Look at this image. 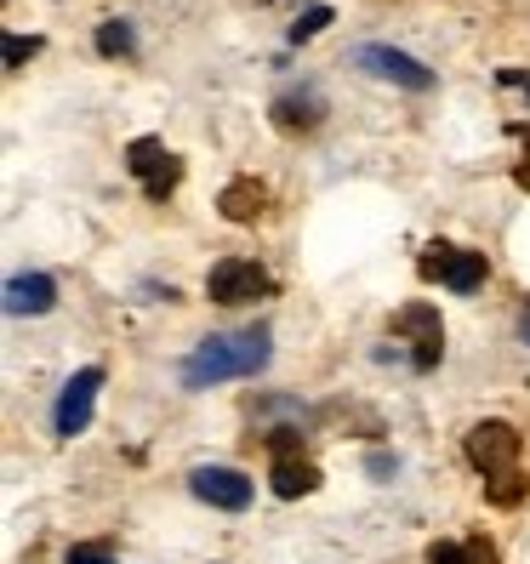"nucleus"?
Instances as JSON below:
<instances>
[{
	"label": "nucleus",
	"mask_w": 530,
	"mask_h": 564,
	"mask_svg": "<svg viewBox=\"0 0 530 564\" xmlns=\"http://www.w3.org/2000/svg\"><path fill=\"white\" fill-rule=\"evenodd\" d=\"M325 120V97L309 86V91H285L280 104H274V126L280 131H314Z\"/></svg>",
	"instance_id": "obj_11"
},
{
	"label": "nucleus",
	"mask_w": 530,
	"mask_h": 564,
	"mask_svg": "<svg viewBox=\"0 0 530 564\" xmlns=\"http://www.w3.org/2000/svg\"><path fill=\"white\" fill-rule=\"evenodd\" d=\"M524 97H530V86H524Z\"/></svg>",
	"instance_id": "obj_24"
},
{
	"label": "nucleus",
	"mask_w": 530,
	"mask_h": 564,
	"mask_svg": "<svg viewBox=\"0 0 530 564\" xmlns=\"http://www.w3.org/2000/svg\"><path fill=\"white\" fill-rule=\"evenodd\" d=\"M63 564H115V553H109V542H80L63 553Z\"/></svg>",
	"instance_id": "obj_18"
},
{
	"label": "nucleus",
	"mask_w": 530,
	"mask_h": 564,
	"mask_svg": "<svg viewBox=\"0 0 530 564\" xmlns=\"http://www.w3.org/2000/svg\"><path fill=\"white\" fill-rule=\"evenodd\" d=\"M462 451H468V462H474L479 474L496 479V474H508L513 462H519V434H513L508 422H474L468 440H462Z\"/></svg>",
	"instance_id": "obj_6"
},
{
	"label": "nucleus",
	"mask_w": 530,
	"mask_h": 564,
	"mask_svg": "<svg viewBox=\"0 0 530 564\" xmlns=\"http://www.w3.org/2000/svg\"><path fill=\"white\" fill-rule=\"evenodd\" d=\"M57 308V280L52 274H12L7 280V314L23 319V314H52Z\"/></svg>",
	"instance_id": "obj_9"
},
{
	"label": "nucleus",
	"mask_w": 530,
	"mask_h": 564,
	"mask_svg": "<svg viewBox=\"0 0 530 564\" xmlns=\"http://www.w3.org/2000/svg\"><path fill=\"white\" fill-rule=\"evenodd\" d=\"M393 330H400V337H417V348L422 343H440V314L434 308H400V314H393Z\"/></svg>",
	"instance_id": "obj_13"
},
{
	"label": "nucleus",
	"mask_w": 530,
	"mask_h": 564,
	"mask_svg": "<svg viewBox=\"0 0 530 564\" xmlns=\"http://www.w3.org/2000/svg\"><path fill=\"white\" fill-rule=\"evenodd\" d=\"M269 485H274V496L280 502H296V496H309V490H320V468L314 462H274V474H269Z\"/></svg>",
	"instance_id": "obj_12"
},
{
	"label": "nucleus",
	"mask_w": 530,
	"mask_h": 564,
	"mask_svg": "<svg viewBox=\"0 0 530 564\" xmlns=\"http://www.w3.org/2000/svg\"><path fill=\"white\" fill-rule=\"evenodd\" d=\"M519 337H524V348H530V308L519 314Z\"/></svg>",
	"instance_id": "obj_22"
},
{
	"label": "nucleus",
	"mask_w": 530,
	"mask_h": 564,
	"mask_svg": "<svg viewBox=\"0 0 530 564\" xmlns=\"http://www.w3.org/2000/svg\"><path fill=\"white\" fill-rule=\"evenodd\" d=\"M422 274H428V280H445V285H451L456 296H468V291H479V285H485L490 262H485V251L428 246V257H422Z\"/></svg>",
	"instance_id": "obj_5"
},
{
	"label": "nucleus",
	"mask_w": 530,
	"mask_h": 564,
	"mask_svg": "<svg viewBox=\"0 0 530 564\" xmlns=\"http://www.w3.org/2000/svg\"><path fill=\"white\" fill-rule=\"evenodd\" d=\"M462 553H468V564H496V547H490L485 536H474V542H462Z\"/></svg>",
	"instance_id": "obj_21"
},
{
	"label": "nucleus",
	"mask_w": 530,
	"mask_h": 564,
	"mask_svg": "<svg viewBox=\"0 0 530 564\" xmlns=\"http://www.w3.org/2000/svg\"><path fill=\"white\" fill-rule=\"evenodd\" d=\"M97 52H104V57H131V52H138V35H131V23H126V18L97 23Z\"/></svg>",
	"instance_id": "obj_14"
},
{
	"label": "nucleus",
	"mask_w": 530,
	"mask_h": 564,
	"mask_svg": "<svg viewBox=\"0 0 530 564\" xmlns=\"http://www.w3.org/2000/svg\"><path fill=\"white\" fill-rule=\"evenodd\" d=\"M524 138H530V126H524Z\"/></svg>",
	"instance_id": "obj_23"
},
{
	"label": "nucleus",
	"mask_w": 530,
	"mask_h": 564,
	"mask_svg": "<svg viewBox=\"0 0 530 564\" xmlns=\"http://www.w3.org/2000/svg\"><path fill=\"white\" fill-rule=\"evenodd\" d=\"M188 490L201 496L206 508H223V513H246L251 508V479L240 468H217V462H206V468L188 474Z\"/></svg>",
	"instance_id": "obj_7"
},
{
	"label": "nucleus",
	"mask_w": 530,
	"mask_h": 564,
	"mask_svg": "<svg viewBox=\"0 0 530 564\" xmlns=\"http://www.w3.org/2000/svg\"><path fill=\"white\" fill-rule=\"evenodd\" d=\"M269 451H274V462H296V456H303V434H296V427H274Z\"/></svg>",
	"instance_id": "obj_17"
},
{
	"label": "nucleus",
	"mask_w": 530,
	"mask_h": 564,
	"mask_svg": "<svg viewBox=\"0 0 530 564\" xmlns=\"http://www.w3.org/2000/svg\"><path fill=\"white\" fill-rule=\"evenodd\" d=\"M126 172L143 177V194H149V200H165V194L177 188V177H183V160L165 154L160 138H131V143H126Z\"/></svg>",
	"instance_id": "obj_2"
},
{
	"label": "nucleus",
	"mask_w": 530,
	"mask_h": 564,
	"mask_svg": "<svg viewBox=\"0 0 530 564\" xmlns=\"http://www.w3.org/2000/svg\"><path fill=\"white\" fill-rule=\"evenodd\" d=\"M274 354L269 325H246V330H223V337H206L183 359V388H217V382H235V377H257Z\"/></svg>",
	"instance_id": "obj_1"
},
{
	"label": "nucleus",
	"mask_w": 530,
	"mask_h": 564,
	"mask_svg": "<svg viewBox=\"0 0 530 564\" xmlns=\"http://www.w3.org/2000/svg\"><path fill=\"white\" fill-rule=\"evenodd\" d=\"M97 388H104V365H86V371H75L69 382H63V393H57V411H52L57 440H75V434H86V427H91Z\"/></svg>",
	"instance_id": "obj_3"
},
{
	"label": "nucleus",
	"mask_w": 530,
	"mask_h": 564,
	"mask_svg": "<svg viewBox=\"0 0 530 564\" xmlns=\"http://www.w3.org/2000/svg\"><path fill=\"white\" fill-rule=\"evenodd\" d=\"M206 296L223 308H240V303H257V296H269V274L257 269L246 257H223L217 269L206 274Z\"/></svg>",
	"instance_id": "obj_4"
},
{
	"label": "nucleus",
	"mask_w": 530,
	"mask_h": 564,
	"mask_svg": "<svg viewBox=\"0 0 530 564\" xmlns=\"http://www.w3.org/2000/svg\"><path fill=\"white\" fill-rule=\"evenodd\" d=\"M354 63H359V69H371L377 80L405 86V91H428V86H434V69H422L417 57L393 52V46H359V52H354Z\"/></svg>",
	"instance_id": "obj_8"
},
{
	"label": "nucleus",
	"mask_w": 530,
	"mask_h": 564,
	"mask_svg": "<svg viewBox=\"0 0 530 564\" xmlns=\"http://www.w3.org/2000/svg\"><path fill=\"white\" fill-rule=\"evenodd\" d=\"M524 490H530V479H524V474H513V468H508V474H496V479H485V496H490L496 508H513Z\"/></svg>",
	"instance_id": "obj_15"
},
{
	"label": "nucleus",
	"mask_w": 530,
	"mask_h": 564,
	"mask_svg": "<svg viewBox=\"0 0 530 564\" xmlns=\"http://www.w3.org/2000/svg\"><path fill=\"white\" fill-rule=\"evenodd\" d=\"M325 23H331V7H309L303 18L291 23V41H296V46H303V41H314V35H320Z\"/></svg>",
	"instance_id": "obj_16"
},
{
	"label": "nucleus",
	"mask_w": 530,
	"mask_h": 564,
	"mask_svg": "<svg viewBox=\"0 0 530 564\" xmlns=\"http://www.w3.org/2000/svg\"><path fill=\"white\" fill-rule=\"evenodd\" d=\"M428 564H468V553H462V542H434L428 547Z\"/></svg>",
	"instance_id": "obj_19"
},
{
	"label": "nucleus",
	"mask_w": 530,
	"mask_h": 564,
	"mask_svg": "<svg viewBox=\"0 0 530 564\" xmlns=\"http://www.w3.org/2000/svg\"><path fill=\"white\" fill-rule=\"evenodd\" d=\"M262 206H269V188H262L257 177H235V183L217 194V212H223L228 223H257Z\"/></svg>",
	"instance_id": "obj_10"
},
{
	"label": "nucleus",
	"mask_w": 530,
	"mask_h": 564,
	"mask_svg": "<svg viewBox=\"0 0 530 564\" xmlns=\"http://www.w3.org/2000/svg\"><path fill=\"white\" fill-rule=\"evenodd\" d=\"M35 52H41V41H35V35H29V41H18V35H12V41H7V69H18V63H23V57H35Z\"/></svg>",
	"instance_id": "obj_20"
}]
</instances>
